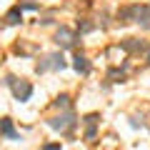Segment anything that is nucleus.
Instances as JSON below:
<instances>
[{"label": "nucleus", "instance_id": "f257e3e1", "mask_svg": "<svg viewBox=\"0 0 150 150\" xmlns=\"http://www.w3.org/2000/svg\"><path fill=\"white\" fill-rule=\"evenodd\" d=\"M8 85L13 88V95L18 98V100H28V98L33 95V85L28 80H18V78H8Z\"/></svg>", "mask_w": 150, "mask_h": 150}, {"label": "nucleus", "instance_id": "f03ea898", "mask_svg": "<svg viewBox=\"0 0 150 150\" xmlns=\"http://www.w3.org/2000/svg\"><path fill=\"white\" fill-rule=\"evenodd\" d=\"M48 125L53 130H60V133H68V130L75 128V115L73 112H65V115H58V118H50Z\"/></svg>", "mask_w": 150, "mask_h": 150}, {"label": "nucleus", "instance_id": "7ed1b4c3", "mask_svg": "<svg viewBox=\"0 0 150 150\" xmlns=\"http://www.w3.org/2000/svg\"><path fill=\"white\" fill-rule=\"evenodd\" d=\"M63 70L65 68V60H63V55L60 53H53V55H48L45 58V63H38V73H45V70Z\"/></svg>", "mask_w": 150, "mask_h": 150}, {"label": "nucleus", "instance_id": "20e7f679", "mask_svg": "<svg viewBox=\"0 0 150 150\" xmlns=\"http://www.w3.org/2000/svg\"><path fill=\"white\" fill-rule=\"evenodd\" d=\"M55 43H58L60 48H73V43H75L73 30H68V28H60L58 35H55Z\"/></svg>", "mask_w": 150, "mask_h": 150}, {"label": "nucleus", "instance_id": "39448f33", "mask_svg": "<svg viewBox=\"0 0 150 150\" xmlns=\"http://www.w3.org/2000/svg\"><path fill=\"white\" fill-rule=\"evenodd\" d=\"M0 135H5V138H10V140H18V133H15V128H13V120L10 118L0 120Z\"/></svg>", "mask_w": 150, "mask_h": 150}, {"label": "nucleus", "instance_id": "423d86ee", "mask_svg": "<svg viewBox=\"0 0 150 150\" xmlns=\"http://www.w3.org/2000/svg\"><path fill=\"white\" fill-rule=\"evenodd\" d=\"M73 68L78 70L80 75H88V73H90V63H88V58H85V55H75V63H73Z\"/></svg>", "mask_w": 150, "mask_h": 150}, {"label": "nucleus", "instance_id": "0eeeda50", "mask_svg": "<svg viewBox=\"0 0 150 150\" xmlns=\"http://www.w3.org/2000/svg\"><path fill=\"white\" fill-rule=\"evenodd\" d=\"M5 23H8V25H15V23H20V8H13V10L5 15Z\"/></svg>", "mask_w": 150, "mask_h": 150}, {"label": "nucleus", "instance_id": "6e6552de", "mask_svg": "<svg viewBox=\"0 0 150 150\" xmlns=\"http://www.w3.org/2000/svg\"><path fill=\"white\" fill-rule=\"evenodd\" d=\"M123 48L125 50H138V48H143V43H138L135 38H130V40H125V43H123Z\"/></svg>", "mask_w": 150, "mask_h": 150}, {"label": "nucleus", "instance_id": "1a4fd4ad", "mask_svg": "<svg viewBox=\"0 0 150 150\" xmlns=\"http://www.w3.org/2000/svg\"><path fill=\"white\" fill-rule=\"evenodd\" d=\"M70 105V98L68 95H60L58 100H55V108H68Z\"/></svg>", "mask_w": 150, "mask_h": 150}, {"label": "nucleus", "instance_id": "9d476101", "mask_svg": "<svg viewBox=\"0 0 150 150\" xmlns=\"http://www.w3.org/2000/svg\"><path fill=\"white\" fill-rule=\"evenodd\" d=\"M43 150H60V143H50V145H45Z\"/></svg>", "mask_w": 150, "mask_h": 150}, {"label": "nucleus", "instance_id": "9b49d317", "mask_svg": "<svg viewBox=\"0 0 150 150\" xmlns=\"http://www.w3.org/2000/svg\"><path fill=\"white\" fill-rule=\"evenodd\" d=\"M148 60H150V50H148Z\"/></svg>", "mask_w": 150, "mask_h": 150}]
</instances>
